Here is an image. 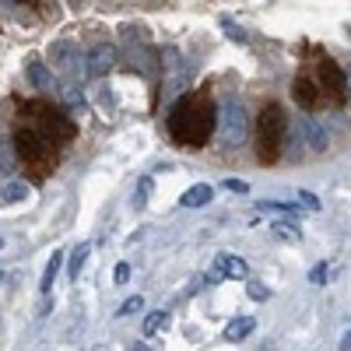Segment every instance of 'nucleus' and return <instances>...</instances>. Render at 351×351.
<instances>
[{
	"label": "nucleus",
	"instance_id": "22",
	"mask_svg": "<svg viewBox=\"0 0 351 351\" xmlns=\"http://www.w3.org/2000/svg\"><path fill=\"white\" fill-rule=\"evenodd\" d=\"M141 309H144V299H141V295H130L120 309H116V316H134V313H141Z\"/></svg>",
	"mask_w": 351,
	"mask_h": 351
},
{
	"label": "nucleus",
	"instance_id": "11",
	"mask_svg": "<svg viewBox=\"0 0 351 351\" xmlns=\"http://www.w3.org/2000/svg\"><path fill=\"white\" fill-rule=\"evenodd\" d=\"M253 330H256L253 316H236V319H228V324H225V341H246Z\"/></svg>",
	"mask_w": 351,
	"mask_h": 351
},
{
	"label": "nucleus",
	"instance_id": "7",
	"mask_svg": "<svg viewBox=\"0 0 351 351\" xmlns=\"http://www.w3.org/2000/svg\"><path fill=\"white\" fill-rule=\"evenodd\" d=\"M299 134L306 137V148H313L316 155H319V152H327V130L319 127V120H313V116L299 120Z\"/></svg>",
	"mask_w": 351,
	"mask_h": 351
},
{
	"label": "nucleus",
	"instance_id": "14",
	"mask_svg": "<svg viewBox=\"0 0 351 351\" xmlns=\"http://www.w3.org/2000/svg\"><path fill=\"white\" fill-rule=\"evenodd\" d=\"M271 232H274V239H281V243H288V246H299V243H302V232L291 225V221H274Z\"/></svg>",
	"mask_w": 351,
	"mask_h": 351
},
{
	"label": "nucleus",
	"instance_id": "29",
	"mask_svg": "<svg viewBox=\"0 0 351 351\" xmlns=\"http://www.w3.org/2000/svg\"><path fill=\"white\" fill-rule=\"evenodd\" d=\"M344 84H348V99H351V71L344 74Z\"/></svg>",
	"mask_w": 351,
	"mask_h": 351
},
{
	"label": "nucleus",
	"instance_id": "30",
	"mask_svg": "<svg viewBox=\"0 0 351 351\" xmlns=\"http://www.w3.org/2000/svg\"><path fill=\"white\" fill-rule=\"evenodd\" d=\"M130 351H152V348H148V344H134Z\"/></svg>",
	"mask_w": 351,
	"mask_h": 351
},
{
	"label": "nucleus",
	"instance_id": "25",
	"mask_svg": "<svg viewBox=\"0 0 351 351\" xmlns=\"http://www.w3.org/2000/svg\"><path fill=\"white\" fill-rule=\"evenodd\" d=\"M112 281H116V285H127V281H130V263H120V267L112 271Z\"/></svg>",
	"mask_w": 351,
	"mask_h": 351
},
{
	"label": "nucleus",
	"instance_id": "28",
	"mask_svg": "<svg viewBox=\"0 0 351 351\" xmlns=\"http://www.w3.org/2000/svg\"><path fill=\"white\" fill-rule=\"evenodd\" d=\"M200 285H204V278H193V281L186 285V291H190V295H193V291H200Z\"/></svg>",
	"mask_w": 351,
	"mask_h": 351
},
{
	"label": "nucleus",
	"instance_id": "4",
	"mask_svg": "<svg viewBox=\"0 0 351 351\" xmlns=\"http://www.w3.org/2000/svg\"><path fill=\"white\" fill-rule=\"evenodd\" d=\"M14 148H18V158L28 165V169H36V172H46L53 165V152H49V141L36 130H18L14 137Z\"/></svg>",
	"mask_w": 351,
	"mask_h": 351
},
{
	"label": "nucleus",
	"instance_id": "2",
	"mask_svg": "<svg viewBox=\"0 0 351 351\" xmlns=\"http://www.w3.org/2000/svg\"><path fill=\"white\" fill-rule=\"evenodd\" d=\"M246 134H250V112L239 99H225L218 106V141L225 148H239L246 144Z\"/></svg>",
	"mask_w": 351,
	"mask_h": 351
},
{
	"label": "nucleus",
	"instance_id": "24",
	"mask_svg": "<svg viewBox=\"0 0 351 351\" xmlns=\"http://www.w3.org/2000/svg\"><path fill=\"white\" fill-rule=\"evenodd\" d=\"M309 281L313 285H327V263H316V267L309 271Z\"/></svg>",
	"mask_w": 351,
	"mask_h": 351
},
{
	"label": "nucleus",
	"instance_id": "9",
	"mask_svg": "<svg viewBox=\"0 0 351 351\" xmlns=\"http://www.w3.org/2000/svg\"><path fill=\"white\" fill-rule=\"evenodd\" d=\"M319 77H324V84L330 88V92H334V99L337 102H344L348 99V84H344V74L337 71V64H319Z\"/></svg>",
	"mask_w": 351,
	"mask_h": 351
},
{
	"label": "nucleus",
	"instance_id": "15",
	"mask_svg": "<svg viewBox=\"0 0 351 351\" xmlns=\"http://www.w3.org/2000/svg\"><path fill=\"white\" fill-rule=\"evenodd\" d=\"M60 263H64V253L56 250L53 256H49V263H46V271H43V295H49V288H53V281H56V271H60Z\"/></svg>",
	"mask_w": 351,
	"mask_h": 351
},
{
	"label": "nucleus",
	"instance_id": "6",
	"mask_svg": "<svg viewBox=\"0 0 351 351\" xmlns=\"http://www.w3.org/2000/svg\"><path fill=\"white\" fill-rule=\"evenodd\" d=\"M246 281V260L239 256H232V253H218L215 256V271H211V281Z\"/></svg>",
	"mask_w": 351,
	"mask_h": 351
},
{
	"label": "nucleus",
	"instance_id": "17",
	"mask_svg": "<svg viewBox=\"0 0 351 351\" xmlns=\"http://www.w3.org/2000/svg\"><path fill=\"white\" fill-rule=\"evenodd\" d=\"M0 200H4V204H21V200H28V183L11 180V183L4 186V193H0Z\"/></svg>",
	"mask_w": 351,
	"mask_h": 351
},
{
	"label": "nucleus",
	"instance_id": "1",
	"mask_svg": "<svg viewBox=\"0 0 351 351\" xmlns=\"http://www.w3.org/2000/svg\"><path fill=\"white\" fill-rule=\"evenodd\" d=\"M169 130L172 137L180 141V144H190V148H200L204 141L211 137L215 130V112H211V102L204 99V95H186L180 106L172 109L169 116Z\"/></svg>",
	"mask_w": 351,
	"mask_h": 351
},
{
	"label": "nucleus",
	"instance_id": "21",
	"mask_svg": "<svg viewBox=\"0 0 351 351\" xmlns=\"http://www.w3.org/2000/svg\"><path fill=\"white\" fill-rule=\"evenodd\" d=\"M246 295H250L253 302H267V299H271V288L260 285V281H250V285H246Z\"/></svg>",
	"mask_w": 351,
	"mask_h": 351
},
{
	"label": "nucleus",
	"instance_id": "23",
	"mask_svg": "<svg viewBox=\"0 0 351 351\" xmlns=\"http://www.w3.org/2000/svg\"><path fill=\"white\" fill-rule=\"evenodd\" d=\"M299 208H306V211H319V208H324V204L316 200V193L302 190V193H299Z\"/></svg>",
	"mask_w": 351,
	"mask_h": 351
},
{
	"label": "nucleus",
	"instance_id": "20",
	"mask_svg": "<svg viewBox=\"0 0 351 351\" xmlns=\"http://www.w3.org/2000/svg\"><path fill=\"white\" fill-rule=\"evenodd\" d=\"M0 169H4V172L14 169V144L8 137H0Z\"/></svg>",
	"mask_w": 351,
	"mask_h": 351
},
{
	"label": "nucleus",
	"instance_id": "31",
	"mask_svg": "<svg viewBox=\"0 0 351 351\" xmlns=\"http://www.w3.org/2000/svg\"><path fill=\"white\" fill-rule=\"evenodd\" d=\"M0 281H4V271H0Z\"/></svg>",
	"mask_w": 351,
	"mask_h": 351
},
{
	"label": "nucleus",
	"instance_id": "19",
	"mask_svg": "<svg viewBox=\"0 0 351 351\" xmlns=\"http://www.w3.org/2000/svg\"><path fill=\"white\" fill-rule=\"evenodd\" d=\"M169 327V313L165 309H155V313H148V319H144V334H158V330H165Z\"/></svg>",
	"mask_w": 351,
	"mask_h": 351
},
{
	"label": "nucleus",
	"instance_id": "26",
	"mask_svg": "<svg viewBox=\"0 0 351 351\" xmlns=\"http://www.w3.org/2000/svg\"><path fill=\"white\" fill-rule=\"evenodd\" d=\"M221 186H225V190H232V193H246V190H250V186H246L243 180H225Z\"/></svg>",
	"mask_w": 351,
	"mask_h": 351
},
{
	"label": "nucleus",
	"instance_id": "8",
	"mask_svg": "<svg viewBox=\"0 0 351 351\" xmlns=\"http://www.w3.org/2000/svg\"><path fill=\"white\" fill-rule=\"evenodd\" d=\"M49 60L60 67V71H71L74 64H81V56H77V46L71 39H60V43L49 46Z\"/></svg>",
	"mask_w": 351,
	"mask_h": 351
},
{
	"label": "nucleus",
	"instance_id": "18",
	"mask_svg": "<svg viewBox=\"0 0 351 351\" xmlns=\"http://www.w3.org/2000/svg\"><path fill=\"white\" fill-rule=\"evenodd\" d=\"M291 95H295V102H299V106H306V109H309V106L316 102V92H313V84H309V81H302V77H299L295 84H291Z\"/></svg>",
	"mask_w": 351,
	"mask_h": 351
},
{
	"label": "nucleus",
	"instance_id": "16",
	"mask_svg": "<svg viewBox=\"0 0 351 351\" xmlns=\"http://www.w3.org/2000/svg\"><path fill=\"white\" fill-rule=\"evenodd\" d=\"M155 183H152V176H141L137 180V190H134V211H144L148 208V197H152Z\"/></svg>",
	"mask_w": 351,
	"mask_h": 351
},
{
	"label": "nucleus",
	"instance_id": "32",
	"mask_svg": "<svg viewBox=\"0 0 351 351\" xmlns=\"http://www.w3.org/2000/svg\"><path fill=\"white\" fill-rule=\"evenodd\" d=\"M0 246H4V239H0Z\"/></svg>",
	"mask_w": 351,
	"mask_h": 351
},
{
	"label": "nucleus",
	"instance_id": "27",
	"mask_svg": "<svg viewBox=\"0 0 351 351\" xmlns=\"http://www.w3.org/2000/svg\"><path fill=\"white\" fill-rule=\"evenodd\" d=\"M337 348H341V351H351V327L341 334V344H337Z\"/></svg>",
	"mask_w": 351,
	"mask_h": 351
},
{
	"label": "nucleus",
	"instance_id": "13",
	"mask_svg": "<svg viewBox=\"0 0 351 351\" xmlns=\"http://www.w3.org/2000/svg\"><path fill=\"white\" fill-rule=\"evenodd\" d=\"M88 253H92V243H77V246L71 250V260H67L71 281H77V278H81V271H84V260H88Z\"/></svg>",
	"mask_w": 351,
	"mask_h": 351
},
{
	"label": "nucleus",
	"instance_id": "5",
	"mask_svg": "<svg viewBox=\"0 0 351 351\" xmlns=\"http://www.w3.org/2000/svg\"><path fill=\"white\" fill-rule=\"evenodd\" d=\"M88 74H92V77H106L112 67H116V46L112 43H99L92 53H88Z\"/></svg>",
	"mask_w": 351,
	"mask_h": 351
},
{
	"label": "nucleus",
	"instance_id": "3",
	"mask_svg": "<svg viewBox=\"0 0 351 351\" xmlns=\"http://www.w3.org/2000/svg\"><path fill=\"white\" fill-rule=\"evenodd\" d=\"M256 134H260V158L263 162H271V152H274V158H278V148H281V141H285V134H288V120H285V109L274 102V106H267L260 112V120H256Z\"/></svg>",
	"mask_w": 351,
	"mask_h": 351
},
{
	"label": "nucleus",
	"instance_id": "10",
	"mask_svg": "<svg viewBox=\"0 0 351 351\" xmlns=\"http://www.w3.org/2000/svg\"><path fill=\"white\" fill-rule=\"evenodd\" d=\"M25 74H28V81H32V84L39 88V92H46V95H53V92H56V77H53V71H49L46 64L32 60Z\"/></svg>",
	"mask_w": 351,
	"mask_h": 351
},
{
	"label": "nucleus",
	"instance_id": "12",
	"mask_svg": "<svg viewBox=\"0 0 351 351\" xmlns=\"http://www.w3.org/2000/svg\"><path fill=\"white\" fill-rule=\"evenodd\" d=\"M211 197H215V190L208 183H197V186H190L180 197V204H183V208H204V204H211Z\"/></svg>",
	"mask_w": 351,
	"mask_h": 351
}]
</instances>
